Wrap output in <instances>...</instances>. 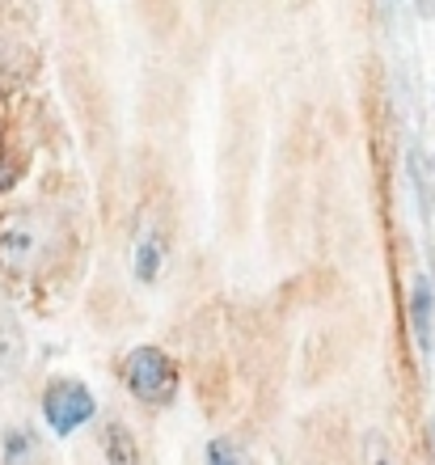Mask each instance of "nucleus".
I'll use <instances>...</instances> for the list:
<instances>
[{"label": "nucleus", "mask_w": 435, "mask_h": 465, "mask_svg": "<svg viewBox=\"0 0 435 465\" xmlns=\"http://www.w3.org/2000/svg\"><path fill=\"white\" fill-rule=\"evenodd\" d=\"M55 245V224L43 212H17L0 224V267L13 275H35Z\"/></svg>", "instance_id": "nucleus-1"}, {"label": "nucleus", "mask_w": 435, "mask_h": 465, "mask_svg": "<svg viewBox=\"0 0 435 465\" xmlns=\"http://www.w3.org/2000/svg\"><path fill=\"white\" fill-rule=\"evenodd\" d=\"M123 385L135 402L170 406L178 398V368L161 347H135L123 360Z\"/></svg>", "instance_id": "nucleus-2"}, {"label": "nucleus", "mask_w": 435, "mask_h": 465, "mask_svg": "<svg viewBox=\"0 0 435 465\" xmlns=\"http://www.w3.org/2000/svg\"><path fill=\"white\" fill-rule=\"evenodd\" d=\"M94 411H97L94 393L73 377H55L43 390V419H47V428L55 436H73L76 428H85L89 419H94Z\"/></svg>", "instance_id": "nucleus-3"}, {"label": "nucleus", "mask_w": 435, "mask_h": 465, "mask_svg": "<svg viewBox=\"0 0 435 465\" xmlns=\"http://www.w3.org/2000/svg\"><path fill=\"white\" fill-rule=\"evenodd\" d=\"M410 326H414V343L419 351H435V280L431 275H414L410 288Z\"/></svg>", "instance_id": "nucleus-4"}, {"label": "nucleus", "mask_w": 435, "mask_h": 465, "mask_svg": "<svg viewBox=\"0 0 435 465\" xmlns=\"http://www.w3.org/2000/svg\"><path fill=\"white\" fill-rule=\"evenodd\" d=\"M25 364V334L13 309L0 305V381H13Z\"/></svg>", "instance_id": "nucleus-5"}, {"label": "nucleus", "mask_w": 435, "mask_h": 465, "mask_svg": "<svg viewBox=\"0 0 435 465\" xmlns=\"http://www.w3.org/2000/svg\"><path fill=\"white\" fill-rule=\"evenodd\" d=\"M431 170H435V165H427L423 144H410V153H406V173H410V191H414V203H419V216H423V224H431V216H435Z\"/></svg>", "instance_id": "nucleus-6"}, {"label": "nucleus", "mask_w": 435, "mask_h": 465, "mask_svg": "<svg viewBox=\"0 0 435 465\" xmlns=\"http://www.w3.org/2000/svg\"><path fill=\"white\" fill-rule=\"evenodd\" d=\"M102 449H106V465H140V444H135L127 423H106L102 431Z\"/></svg>", "instance_id": "nucleus-7"}, {"label": "nucleus", "mask_w": 435, "mask_h": 465, "mask_svg": "<svg viewBox=\"0 0 435 465\" xmlns=\"http://www.w3.org/2000/svg\"><path fill=\"white\" fill-rule=\"evenodd\" d=\"M161 237L157 229H144L140 232V242H135V258H132V267H135V280L140 283H153L161 275Z\"/></svg>", "instance_id": "nucleus-8"}, {"label": "nucleus", "mask_w": 435, "mask_h": 465, "mask_svg": "<svg viewBox=\"0 0 435 465\" xmlns=\"http://www.w3.org/2000/svg\"><path fill=\"white\" fill-rule=\"evenodd\" d=\"M43 461V444L30 428L5 431V465H38Z\"/></svg>", "instance_id": "nucleus-9"}, {"label": "nucleus", "mask_w": 435, "mask_h": 465, "mask_svg": "<svg viewBox=\"0 0 435 465\" xmlns=\"http://www.w3.org/2000/svg\"><path fill=\"white\" fill-rule=\"evenodd\" d=\"M203 461H207V465H254L232 440H212V444L203 449Z\"/></svg>", "instance_id": "nucleus-10"}, {"label": "nucleus", "mask_w": 435, "mask_h": 465, "mask_svg": "<svg viewBox=\"0 0 435 465\" xmlns=\"http://www.w3.org/2000/svg\"><path fill=\"white\" fill-rule=\"evenodd\" d=\"M414 9H419V17H423V22H431V17H435V0H414Z\"/></svg>", "instance_id": "nucleus-11"}, {"label": "nucleus", "mask_w": 435, "mask_h": 465, "mask_svg": "<svg viewBox=\"0 0 435 465\" xmlns=\"http://www.w3.org/2000/svg\"><path fill=\"white\" fill-rule=\"evenodd\" d=\"M376 465H393V461H389V453H385V449H381V453H376Z\"/></svg>", "instance_id": "nucleus-12"}, {"label": "nucleus", "mask_w": 435, "mask_h": 465, "mask_svg": "<svg viewBox=\"0 0 435 465\" xmlns=\"http://www.w3.org/2000/svg\"><path fill=\"white\" fill-rule=\"evenodd\" d=\"M398 5H401V0H389V9H398Z\"/></svg>", "instance_id": "nucleus-13"}, {"label": "nucleus", "mask_w": 435, "mask_h": 465, "mask_svg": "<svg viewBox=\"0 0 435 465\" xmlns=\"http://www.w3.org/2000/svg\"><path fill=\"white\" fill-rule=\"evenodd\" d=\"M431 440H435V419H431Z\"/></svg>", "instance_id": "nucleus-14"}, {"label": "nucleus", "mask_w": 435, "mask_h": 465, "mask_svg": "<svg viewBox=\"0 0 435 465\" xmlns=\"http://www.w3.org/2000/svg\"><path fill=\"white\" fill-rule=\"evenodd\" d=\"M0 5H5V0H0Z\"/></svg>", "instance_id": "nucleus-15"}]
</instances>
